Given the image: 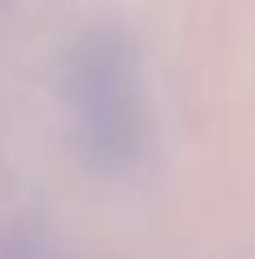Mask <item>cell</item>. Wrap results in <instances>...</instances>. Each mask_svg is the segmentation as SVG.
I'll use <instances>...</instances> for the list:
<instances>
[{
    "label": "cell",
    "mask_w": 255,
    "mask_h": 259,
    "mask_svg": "<svg viewBox=\"0 0 255 259\" xmlns=\"http://www.w3.org/2000/svg\"><path fill=\"white\" fill-rule=\"evenodd\" d=\"M64 111L81 157L102 175H128L149 153V94L136 42L115 21H94L64 60Z\"/></svg>",
    "instance_id": "cell-1"
}]
</instances>
